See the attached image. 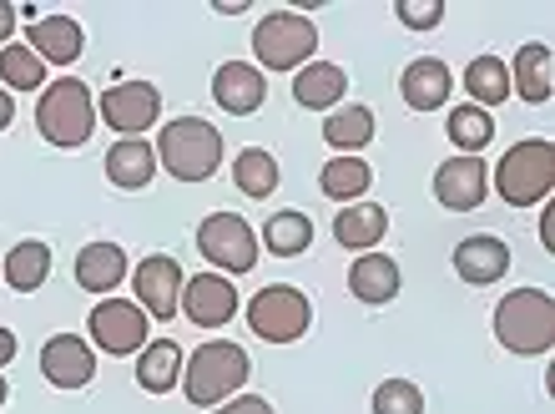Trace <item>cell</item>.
<instances>
[{"mask_svg": "<svg viewBox=\"0 0 555 414\" xmlns=\"http://www.w3.org/2000/svg\"><path fill=\"white\" fill-rule=\"evenodd\" d=\"M248 374H253V359L243 344L207 339L203 349L188 354V364H182V394H188V404H197V410H218V404H228L233 394L248 389Z\"/></svg>", "mask_w": 555, "mask_h": 414, "instance_id": "cell-1", "label": "cell"}, {"mask_svg": "<svg viewBox=\"0 0 555 414\" xmlns=\"http://www.w3.org/2000/svg\"><path fill=\"white\" fill-rule=\"evenodd\" d=\"M152 152H157V167H167V178L207 182L222 167V132L207 117H172L162 121Z\"/></svg>", "mask_w": 555, "mask_h": 414, "instance_id": "cell-2", "label": "cell"}, {"mask_svg": "<svg viewBox=\"0 0 555 414\" xmlns=\"http://www.w3.org/2000/svg\"><path fill=\"white\" fill-rule=\"evenodd\" d=\"M495 328L500 349H511L520 359H541L555 349V298L545 288H515L495 303Z\"/></svg>", "mask_w": 555, "mask_h": 414, "instance_id": "cell-3", "label": "cell"}, {"mask_svg": "<svg viewBox=\"0 0 555 414\" xmlns=\"http://www.w3.org/2000/svg\"><path fill=\"white\" fill-rule=\"evenodd\" d=\"M36 132L61 152L87 147L91 132H96V96L81 76H56L46 81L41 102H36Z\"/></svg>", "mask_w": 555, "mask_h": 414, "instance_id": "cell-4", "label": "cell"}, {"mask_svg": "<svg viewBox=\"0 0 555 414\" xmlns=\"http://www.w3.org/2000/svg\"><path fill=\"white\" fill-rule=\"evenodd\" d=\"M319 51V26L304 11H273L253 26V66L258 72H304Z\"/></svg>", "mask_w": 555, "mask_h": 414, "instance_id": "cell-5", "label": "cell"}, {"mask_svg": "<svg viewBox=\"0 0 555 414\" xmlns=\"http://www.w3.org/2000/svg\"><path fill=\"white\" fill-rule=\"evenodd\" d=\"M495 193L511 207H541L555 193V147L545 137L515 142L495 163Z\"/></svg>", "mask_w": 555, "mask_h": 414, "instance_id": "cell-6", "label": "cell"}, {"mask_svg": "<svg viewBox=\"0 0 555 414\" xmlns=\"http://www.w3.org/2000/svg\"><path fill=\"white\" fill-rule=\"evenodd\" d=\"M197 253L218 268L222 279H237V273H253L258 268V228H248V218L237 212H207L197 222Z\"/></svg>", "mask_w": 555, "mask_h": 414, "instance_id": "cell-7", "label": "cell"}, {"mask_svg": "<svg viewBox=\"0 0 555 414\" xmlns=\"http://www.w3.org/2000/svg\"><path fill=\"white\" fill-rule=\"evenodd\" d=\"M313 324V303H308L304 288H288V283H268L248 298V328L263 344H298Z\"/></svg>", "mask_w": 555, "mask_h": 414, "instance_id": "cell-8", "label": "cell"}, {"mask_svg": "<svg viewBox=\"0 0 555 414\" xmlns=\"http://www.w3.org/2000/svg\"><path fill=\"white\" fill-rule=\"evenodd\" d=\"M87 334H91V349H102L112 359H127V354H142L146 339H152V319L137 309L132 298H102L87 319Z\"/></svg>", "mask_w": 555, "mask_h": 414, "instance_id": "cell-9", "label": "cell"}, {"mask_svg": "<svg viewBox=\"0 0 555 414\" xmlns=\"http://www.w3.org/2000/svg\"><path fill=\"white\" fill-rule=\"evenodd\" d=\"M96 121H106L117 137H142L162 121V91L152 81H117L96 96Z\"/></svg>", "mask_w": 555, "mask_h": 414, "instance_id": "cell-10", "label": "cell"}, {"mask_svg": "<svg viewBox=\"0 0 555 414\" xmlns=\"http://www.w3.org/2000/svg\"><path fill=\"white\" fill-rule=\"evenodd\" d=\"M182 283H188V273H182V263H177L172 253H152V258H142V263L132 268V303L146 313V319H177V309H182Z\"/></svg>", "mask_w": 555, "mask_h": 414, "instance_id": "cell-11", "label": "cell"}, {"mask_svg": "<svg viewBox=\"0 0 555 414\" xmlns=\"http://www.w3.org/2000/svg\"><path fill=\"white\" fill-rule=\"evenodd\" d=\"M188 313V324L197 328H222L237 319V288L233 279H222V273H197V279L182 283V309Z\"/></svg>", "mask_w": 555, "mask_h": 414, "instance_id": "cell-12", "label": "cell"}, {"mask_svg": "<svg viewBox=\"0 0 555 414\" xmlns=\"http://www.w3.org/2000/svg\"><path fill=\"white\" fill-rule=\"evenodd\" d=\"M41 374L56 389H87L96 379V349L81 334H56L41 344Z\"/></svg>", "mask_w": 555, "mask_h": 414, "instance_id": "cell-13", "label": "cell"}, {"mask_svg": "<svg viewBox=\"0 0 555 414\" xmlns=\"http://www.w3.org/2000/svg\"><path fill=\"white\" fill-rule=\"evenodd\" d=\"M454 273L469 283V288H490L511 273V243L495 233H469L454 243Z\"/></svg>", "mask_w": 555, "mask_h": 414, "instance_id": "cell-14", "label": "cell"}, {"mask_svg": "<svg viewBox=\"0 0 555 414\" xmlns=\"http://www.w3.org/2000/svg\"><path fill=\"white\" fill-rule=\"evenodd\" d=\"M490 187V167L480 157H450L435 167V203L450 212H475Z\"/></svg>", "mask_w": 555, "mask_h": 414, "instance_id": "cell-15", "label": "cell"}, {"mask_svg": "<svg viewBox=\"0 0 555 414\" xmlns=\"http://www.w3.org/2000/svg\"><path fill=\"white\" fill-rule=\"evenodd\" d=\"M212 102L228 117H253L268 102V76L258 66H248V61H222L218 76H212Z\"/></svg>", "mask_w": 555, "mask_h": 414, "instance_id": "cell-16", "label": "cell"}, {"mask_svg": "<svg viewBox=\"0 0 555 414\" xmlns=\"http://www.w3.org/2000/svg\"><path fill=\"white\" fill-rule=\"evenodd\" d=\"M26 46L46 66H72V61H81V51H87V30L76 26L72 15H36L26 26Z\"/></svg>", "mask_w": 555, "mask_h": 414, "instance_id": "cell-17", "label": "cell"}, {"mask_svg": "<svg viewBox=\"0 0 555 414\" xmlns=\"http://www.w3.org/2000/svg\"><path fill=\"white\" fill-rule=\"evenodd\" d=\"M511 96L530 106H545L555 96V56L545 41H526L511 61Z\"/></svg>", "mask_w": 555, "mask_h": 414, "instance_id": "cell-18", "label": "cell"}, {"mask_svg": "<svg viewBox=\"0 0 555 414\" xmlns=\"http://www.w3.org/2000/svg\"><path fill=\"white\" fill-rule=\"evenodd\" d=\"M399 288H404V279H399V263L389 258V253H359L349 268V294L359 298V303H369V309H379V303H395Z\"/></svg>", "mask_w": 555, "mask_h": 414, "instance_id": "cell-19", "label": "cell"}, {"mask_svg": "<svg viewBox=\"0 0 555 414\" xmlns=\"http://www.w3.org/2000/svg\"><path fill=\"white\" fill-rule=\"evenodd\" d=\"M157 172H162L157 152H152V142H146V137H117V142H112V152H106V182H112V187H121V193H142Z\"/></svg>", "mask_w": 555, "mask_h": 414, "instance_id": "cell-20", "label": "cell"}, {"mask_svg": "<svg viewBox=\"0 0 555 414\" xmlns=\"http://www.w3.org/2000/svg\"><path fill=\"white\" fill-rule=\"evenodd\" d=\"M450 87H454V76H450V66H444L439 56L410 61L404 76H399V96H404L410 112H439V106L450 102Z\"/></svg>", "mask_w": 555, "mask_h": 414, "instance_id": "cell-21", "label": "cell"}, {"mask_svg": "<svg viewBox=\"0 0 555 414\" xmlns=\"http://www.w3.org/2000/svg\"><path fill=\"white\" fill-rule=\"evenodd\" d=\"M344 91H349V72L334 61H308L304 72H293V102L304 112H334L344 106Z\"/></svg>", "mask_w": 555, "mask_h": 414, "instance_id": "cell-22", "label": "cell"}, {"mask_svg": "<svg viewBox=\"0 0 555 414\" xmlns=\"http://www.w3.org/2000/svg\"><path fill=\"white\" fill-rule=\"evenodd\" d=\"M76 283L87 294L112 298L127 283V248L121 243H87V248L76 253Z\"/></svg>", "mask_w": 555, "mask_h": 414, "instance_id": "cell-23", "label": "cell"}, {"mask_svg": "<svg viewBox=\"0 0 555 414\" xmlns=\"http://www.w3.org/2000/svg\"><path fill=\"white\" fill-rule=\"evenodd\" d=\"M384 233H389V212H384L379 203H349V207H338L334 237L353 253V258H359V253H374V248H379Z\"/></svg>", "mask_w": 555, "mask_h": 414, "instance_id": "cell-24", "label": "cell"}, {"mask_svg": "<svg viewBox=\"0 0 555 414\" xmlns=\"http://www.w3.org/2000/svg\"><path fill=\"white\" fill-rule=\"evenodd\" d=\"M182 364H188V354L177 339H146V349L137 354V385L146 394H172L182 385Z\"/></svg>", "mask_w": 555, "mask_h": 414, "instance_id": "cell-25", "label": "cell"}, {"mask_svg": "<svg viewBox=\"0 0 555 414\" xmlns=\"http://www.w3.org/2000/svg\"><path fill=\"white\" fill-rule=\"evenodd\" d=\"M460 87L469 91V106H480V112H495L500 102H511V66L500 56H475L460 76Z\"/></svg>", "mask_w": 555, "mask_h": 414, "instance_id": "cell-26", "label": "cell"}, {"mask_svg": "<svg viewBox=\"0 0 555 414\" xmlns=\"http://www.w3.org/2000/svg\"><path fill=\"white\" fill-rule=\"evenodd\" d=\"M374 132H379V121H374L369 106H334L328 121H323V142H328L338 157H353L359 147H369Z\"/></svg>", "mask_w": 555, "mask_h": 414, "instance_id": "cell-27", "label": "cell"}, {"mask_svg": "<svg viewBox=\"0 0 555 414\" xmlns=\"http://www.w3.org/2000/svg\"><path fill=\"white\" fill-rule=\"evenodd\" d=\"M319 187L323 197H334V203H364L369 187H374V167L364 157H328L319 172Z\"/></svg>", "mask_w": 555, "mask_h": 414, "instance_id": "cell-28", "label": "cell"}, {"mask_svg": "<svg viewBox=\"0 0 555 414\" xmlns=\"http://www.w3.org/2000/svg\"><path fill=\"white\" fill-rule=\"evenodd\" d=\"M308 243H313V218L308 212H273L258 233V248H268L273 258H304Z\"/></svg>", "mask_w": 555, "mask_h": 414, "instance_id": "cell-29", "label": "cell"}, {"mask_svg": "<svg viewBox=\"0 0 555 414\" xmlns=\"http://www.w3.org/2000/svg\"><path fill=\"white\" fill-rule=\"evenodd\" d=\"M46 279H51V248H46L41 237H21L5 253V283H11L15 294H36Z\"/></svg>", "mask_w": 555, "mask_h": 414, "instance_id": "cell-30", "label": "cell"}, {"mask_svg": "<svg viewBox=\"0 0 555 414\" xmlns=\"http://www.w3.org/2000/svg\"><path fill=\"white\" fill-rule=\"evenodd\" d=\"M278 157L268 147H243L233 157V182L243 197H273L278 193Z\"/></svg>", "mask_w": 555, "mask_h": 414, "instance_id": "cell-31", "label": "cell"}, {"mask_svg": "<svg viewBox=\"0 0 555 414\" xmlns=\"http://www.w3.org/2000/svg\"><path fill=\"white\" fill-rule=\"evenodd\" d=\"M444 132H450V142L460 147V157H480V152L490 147V137H495V121H490V112L465 102V106H450Z\"/></svg>", "mask_w": 555, "mask_h": 414, "instance_id": "cell-32", "label": "cell"}, {"mask_svg": "<svg viewBox=\"0 0 555 414\" xmlns=\"http://www.w3.org/2000/svg\"><path fill=\"white\" fill-rule=\"evenodd\" d=\"M0 81L5 91H41L46 87V61L26 41H11L0 51Z\"/></svg>", "mask_w": 555, "mask_h": 414, "instance_id": "cell-33", "label": "cell"}, {"mask_svg": "<svg viewBox=\"0 0 555 414\" xmlns=\"http://www.w3.org/2000/svg\"><path fill=\"white\" fill-rule=\"evenodd\" d=\"M374 414H424V394L414 379H384L374 389V400H369Z\"/></svg>", "mask_w": 555, "mask_h": 414, "instance_id": "cell-34", "label": "cell"}, {"mask_svg": "<svg viewBox=\"0 0 555 414\" xmlns=\"http://www.w3.org/2000/svg\"><path fill=\"white\" fill-rule=\"evenodd\" d=\"M395 15L410 30H435L444 21V0H395Z\"/></svg>", "mask_w": 555, "mask_h": 414, "instance_id": "cell-35", "label": "cell"}, {"mask_svg": "<svg viewBox=\"0 0 555 414\" xmlns=\"http://www.w3.org/2000/svg\"><path fill=\"white\" fill-rule=\"evenodd\" d=\"M218 414H273V404L258 400V394H233L228 404H218Z\"/></svg>", "mask_w": 555, "mask_h": 414, "instance_id": "cell-36", "label": "cell"}, {"mask_svg": "<svg viewBox=\"0 0 555 414\" xmlns=\"http://www.w3.org/2000/svg\"><path fill=\"white\" fill-rule=\"evenodd\" d=\"M11 36H15V5L11 0H0V51L11 46Z\"/></svg>", "mask_w": 555, "mask_h": 414, "instance_id": "cell-37", "label": "cell"}, {"mask_svg": "<svg viewBox=\"0 0 555 414\" xmlns=\"http://www.w3.org/2000/svg\"><path fill=\"white\" fill-rule=\"evenodd\" d=\"M15 359V334L5 324H0V374H5V364Z\"/></svg>", "mask_w": 555, "mask_h": 414, "instance_id": "cell-38", "label": "cell"}, {"mask_svg": "<svg viewBox=\"0 0 555 414\" xmlns=\"http://www.w3.org/2000/svg\"><path fill=\"white\" fill-rule=\"evenodd\" d=\"M11 121H15V102H11V91L0 87V132H5Z\"/></svg>", "mask_w": 555, "mask_h": 414, "instance_id": "cell-39", "label": "cell"}, {"mask_svg": "<svg viewBox=\"0 0 555 414\" xmlns=\"http://www.w3.org/2000/svg\"><path fill=\"white\" fill-rule=\"evenodd\" d=\"M541 248H545V253L555 248V222H551V207L541 212Z\"/></svg>", "mask_w": 555, "mask_h": 414, "instance_id": "cell-40", "label": "cell"}, {"mask_svg": "<svg viewBox=\"0 0 555 414\" xmlns=\"http://www.w3.org/2000/svg\"><path fill=\"white\" fill-rule=\"evenodd\" d=\"M5 400H11V385H5V374H0V410H5Z\"/></svg>", "mask_w": 555, "mask_h": 414, "instance_id": "cell-41", "label": "cell"}]
</instances>
